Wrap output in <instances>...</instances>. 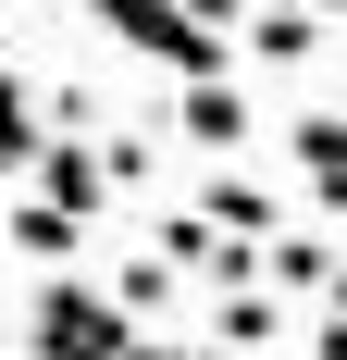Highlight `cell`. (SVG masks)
Segmentation results:
<instances>
[{"label": "cell", "mask_w": 347, "mask_h": 360, "mask_svg": "<svg viewBox=\"0 0 347 360\" xmlns=\"http://www.w3.org/2000/svg\"><path fill=\"white\" fill-rule=\"evenodd\" d=\"M137 335V311L112 286H87V274H37V298H25V360H112Z\"/></svg>", "instance_id": "6da1fadb"}, {"label": "cell", "mask_w": 347, "mask_h": 360, "mask_svg": "<svg viewBox=\"0 0 347 360\" xmlns=\"http://www.w3.org/2000/svg\"><path fill=\"white\" fill-rule=\"evenodd\" d=\"M87 25H112L124 50H149V63H162L174 87L223 75V37H211V25H186V0H87Z\"/></svg>", "instance_id": "7a4b0ae2"}, {"label": "cell", "mask_w": 347, "mask_h": 360, "mask_svg": "<svg viewBox=\"0 0 347 360\" xmlns=\"http://www.w3.org/2000/svg\"><path fill=\"white\" fill-rule=\"evenodd\" d=\"M37 199H50V212H74V224H100V199H112V174H100V149L87 137H37Z\"/></svg>", "instance_id": "3957f363"}, {"label": "cell", "mask_w": 347, "mask_h": 360, "mask_svg": "<svg viewBox=\"0 0 347 360\" xmlns=\"http://www.w3.org/2000/svg\"><path fill=\"white\" fill-rule=\"evenodd\" d=\"M285 162H298V174H310V199L347 224V112H298V124H285Z\"/></svg>", "instance_id": "277c9868"}, {"label": "cell", "mask_w": 347, "mask_h": 360, "mask_svg": "<svg viewBox=\"0 0 347 360\" xmlns=\"http://www.w3.org/2000/svg\"><path fill=\"white\" fill-rule=\"evenodd\" d=\"M174 124H186V149H211V162H223V149H248V137H261V124H248V100H236V87H223V75H199V87L174 100Z\"/></svg>", "instance_id": "5b68a950"}, {"label": "cell", "mask_w": 347, "mask_h": 360, "mask_svg": "<svg viewBox=\"0 0 347 360\" xmlns=\"http://www.w3.org/2000/svg\"><path fill=\"white\" fill-rule=\"evenodd\" d=\"M0 236H13V249H25L37 274H74V249H87V224H74V212H50L37 186H25V199H13V224H0Z\"/></svg>", "instance_id": "8992f818"}, {"label": "cell", "mask_w": 347, "mask_h": 360, "mask_svg": "<svg viewBox=\"0 0 347 360\" xmlns=\"http://www.w3.org/2000/svg\"><path fill=\"white\" fill-rule=\"evenodd\" d=\"M236 50H248V63H310V50H322V13H298V0H273L261 25H236Z\"/></svg>", "instance_id": "52a82bcc"}, {"label": "cell", "mask_w": 347, "mask_h": 360, "mask_svg": "<svg viewBox=\"0 0 347 360\" xmlns=\"http://www.w3.org/2000/svg\"><path fill=\"white\" fill-rule=\"evenodd\" d=\"M273 335H285V311H273V298H261V286H223V311H211V348H223V360H248V348H273Z\"/></svg>", "instance_id": "ba28073f"}, {"label": "cell", "mask_w": 347, "mask_h": 360, "mask_svg": "<svg viewBox=\"0 0 347 360\" xmlns=\"http://www.w3.org/2000/svg\"><path fill=\"white\" fill-rule=\"evenodd\" d=\"M261 274H273L285 298H322V274H335V249H322V236H298V224H273V236H261Z\"/></svg>", "instance_id": "9c48e42d"}, {"label": "cell", "mask_w": 347, "mask_h": 360, "mask_svg": "<svg viewBox=\"0 0 347 360\" xmlns=\"http://www.w3.org/2000/svg\"><path fill=\"white\" fill-rule=\"evenodd\" d=\"M199 224H223V236H273V224H285V199H273V186H248V174H223V186L199 199Z\"/></svg>", "instance_id": "30bf717a"}, {"label": "cell", "mask_w": 347, "mask_h": 360, "mask_svg": "<svg viewBox=\"0 0 347 360\" xmlns=\"http://www.w3.org/2000/svg\"><path fill=\"white\" fill-rule=\"evenodd\" d=\"M37 137H50V124H37V100L13 87V63H0V186H13V174L37 162Z\"/></svg>", "instance_id": "8fae6325"}, {"label": "cell", "mask_w": 347, "mask_h": 360, "mask_svg": "<svg viewBox=\"0 0 347 360\" xmlns=\"http://www.w3.org/2000/svg\"><path fill=\"white\" fill-rule=\"evenodd\" d=\"M112 298H124L137 323H162V311H174V261H162V249H149V261H124V274H112Z\"/></svg>", "instance_id": "7c38bea8"}, {"label": "cell", "mask_w": 347, "mask_h": 360, "mask_svg": "<svg viewBox=\"0 0 347 360\" xmlns=\"http://www.w3.org/2000/svg\"><path fill=\"white\" fill-rule=\"evenodd\" d=\"M162 261H174V274H199V261H211V224H199V212H174V224H162Z\"/></svg>", "instance_id": "4fadbf2b"}, {"label": "cell", "mask_w": 347, "mask_h": 360, "mask_svg": "<svg viewBox=\"0 0 347 360\" xmlns=\"http://www.w3.org/2000/svg\"><path fill=\"white\" fill-rule=\"evenodd\" d=\"M112 360H223V348H186V335H124Z\"/></svg>", "instance_id": "5bb4252c"}, {"label": "cell", "mask_w": 347, "mask_h": 360, "mask_svg": "<svg viewBox=\"0 0 347 360\" xmlns=\"http://www.w3.org/2000/svg\"><path fill=\"white\" fill-rule=\"evenodd\" d=\"M310 360H347V311H322V323H310Z\"/></svg>", "instance_id": "9a60e30c"}, {"label": "cell", "mask_w": 347, "mask_h": 360, "mask_svg": "<svg viewBox=\"0 0 347 360\" xmlns=\"http://www.w3.org/2000/svg\"><path fill=\"white\" fill-rule=\"evenodd\" d=\"M236 13H248V0H186V25H211V37L236 25Z\"/></svg>", "instance_id": "2e32d148"}, {"label": "cell", "mask_w": 347, "mask_h": 360, "mask_svg": "<svg viewBox=\"0 0 347 360\" xmlns=\"http://www.w3.org/2000/svg\"><path fill=\"white\" fill-rule=\"evenodd\" d=\"M322 311H347V261H335V274H322Z\"/></svg>", "instance_id": "e0dca14e"}, {"label": "cell", "mask_w": 347, "mask_h": 360, "mask_svg": "<svg viewBox=\"0 0 347 360\" xmlns=\"http://www.w3.org/2000/svg\"><path fill=\"white\" fill-rule=\"evenodd\" d=\"M298 13H322V25H335V13H347V0H298Z\"/></svg>", "instance_id": "ac0fdd59"}, {"label": "cell", "mask_w": 347, "mask_h": 360, "mask_svg": "<svg viewBox=\"0 0 347 360\" xmlns=\"http://www.w3.org/2000/svg\"><path fill=\"white\" fill-rule=\"evenodd\" d=\"M0 37H13V25H0Z\"/></svg>", "instance_id": "d6986e66"}]
</instances>
